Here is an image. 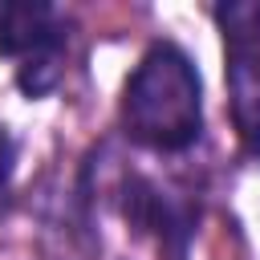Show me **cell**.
<instances>
[{
  "mask_svg": "<svg viewBox=\"0 0 260 260\" xmlns=\"http://www.w3.org/2000/svg\"><path fill=\"white\" fill-rule=\"evenodd\" d=\"M223 41H256L260 37V0H232L215 8Z\"/></svg>",
  "mask_w": 260,
  "mask_h": 260,
  "instance_id": "4",
  "label": "cell"
},
{
  "mask_svg": "<svg viewBox=\"0 0 260 260\" xmlns=\"http://www.w3.org/2000/svg\"><path fill=\"white\" fill-rule=\"evenodd\" d=\"M126 134L150 150H183L203 130V85L191 57L162 41L150 45L122 93Z\"/></svg>",
  "mask_w": 260,
  "mask_h": 260,
  "instance_id": "1",
  "label": "cell"
},
{
  "mask_svg": "<svg viewBox=\"0 0 260 260\" xmlns=\"http://www.w3.org/2000/svg\"><path fill=\"white\" fill-rule=\"evenodd\" d=\"M228 45V93L232 118L248 146H260V37L223 41Z\"/></svg>",
  "mask_w": 260,
  "mask_h": 260,
  "instance_id": "3",
  "label": "cell"
},
{
  "mask_svg": "<svg viewBox=\"0 0 260 260\" xmlns=\"http://www.w3.org/2000/svg\"><path fill=\"white\" fill-rule=\"evenodd\" d=\"M65 45V28L57 8L45 0H0V53L20 61V89L41 98L57 81V57Z\"/></svg>",
  "mask_w": 260,
  "mask_h": 260,
  "instance_id": "2",
  "label": "cell"
},
{
  "mask_svg": "<svg viewBox=\"0 0 260 260\" xmlns=\"http://www.w3.org/2000/svg\"><path fill=\"white\" fill-rule=\"evenodd\" d=\"M8 171H12V146L0 138V199H4V187H8Z\"/></svg>",
  "mask_w": 260,
  "mask_h": 260,
  "instance_id": "5",
  "label": "cell"
}]
</instances>
